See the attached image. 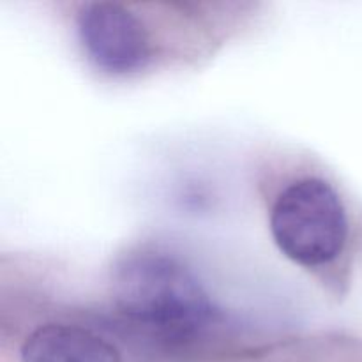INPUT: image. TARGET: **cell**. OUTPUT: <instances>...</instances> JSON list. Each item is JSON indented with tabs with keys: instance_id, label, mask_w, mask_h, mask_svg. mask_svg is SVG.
Listing matches in <instances>:
<instances>
[{
	"instance_id": "obj_1",
	"label": "cell",
	"mask_w": 362,
	"mask_h": 362,
	"mask_svg": "<svg viewBox=\"0 0 362 362\" xmlns=\"http://www.w3.org/2000/svg\"><path fill=\"white\" fill-rule=\"evenodd\" d=\"M113 299L131 320L170 332H193L216 320L218 310L197 276L158 251L127 255L113 272Z\"/></svg>"
},
{
	"instance_id": "obj_2",
	"label": "cell",
	"mask_w": 362,
	"mask_h": 362,
	"mask_svg": "<svg viewBox=\"0 0 362 362\" xmlns=\"http://www.w3.org/2000/svg\"><path fill=\"white\" fill-rule=\"evenodd\" d=\"M271 233L279 251L296 264H329L341 253L349 235L345 205L327 180H296L276 198Z\"/></svg>"
},
{
	"instance_id": "obj_3",
	"label": "cell",
	"mask_w": 362,
	"mask_h": 362,
	"mask_svg": "<svg viewBox=\"0 0 362 362\" xmlns=\"http://www.w3.org/2000/svg\"><path fill=\"white\" fill-rule=\"evenodd\" d=\"M78 37L95 67L110 74L141 69L152 53L140 18L117 2L85 4L76 18Z\"/></svg>"
},
{
	"instance_id": "obj_4",
	"label": "cell",
	"mask_w": 362,
	"mask_h": 362,
	"mask_svg": "<svg viewBox=\"0 0 362 362\" xmlns=\"http://www.w3.org/2000/svg\"><path fill=\"white\" fill-rule=\"evenodd\" d=\"M21 362H122L120 352L88 329L48 324L21 345Z\"/></svg>"
}]
</instances>
